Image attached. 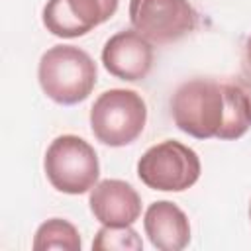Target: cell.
<instances>
[{
	"label": "cell",
	"instance_id": "8",
	"mask_svg": "<svg viewBox=\"0 0 251 251\" xmlns=\"http://www.w3.org/2000/svg\"><path fill=\"white\" fill-rule=\"evenodd\" d=\"M102 63L120 80H143L153 67V45L135 29L118 31L104 43Z\"/></svg>",
	"mask_w": 251,
	"mask_h": 251
},
{
	"label": "cell",
	"instance_id": "11",
	"mask_svg": "<svg viewBox=\"0 0 251 251\" xmlns=\"http://www.w3.org/2000/svg\"><path fill=\"white\" fill-rule=\"evenodd\" d=\"M31 247L35 251H47V249L80 251L82 241H80L78 229L71 222L63 218H51L37 227Z\"/></svg>",
	"mask_w": 251,
	"mask_h": 251
},
{
	"label": "cell",
	"instance_id": "1",
	"mask_svg": "<svg viewBox=\"0 0 251 251\" xmlns=\"http://www.w3.org/2000/svg\"><path fill=\"white\" fill-rule=\"evenodd\" d=\"M94 59L76 45L49 47L37 67V78L47 98L57 104L73 106L90 96L96 84Z\"/></svg>",
	"mask_w": 251,
	"mask_h": 251
},
{
	"label": "cell",
	"instance_id": "3",
	"mask_svg": "<svg viewBox=\"0 0 251 251\" xmlns=\"http://www.w3.org/2000/svg\"><path fill=\"white\" fill-rule=\"evenodd\" d=\"M147 122L145 100L127 88H110L102 92L90 108V129L94 137L110 147L133 143Z\"/></svg>",
	"mask_w": 251,
	"mask_h": 251
},
{
	"label": "cell",
	"instance_id": "15",
	"mask_svg": "<svg viewBox=\"0 0 251 251\" xmlns=\"http://www.w3.org/2000/svg\"><path fill=\"white\" fill-rule=\"evenodd\" d=\"M245 59H247V65L251 67V35H249V39L245 43Z\"/></svg>",
	"mask_w": 251,
	"mask_h": 251
},
{
	"label": "cell",
	"instance_id": "10",
	"mask_svg": "<svg viewBox=\"0 0 251 251\" xmlns=\"http://www.w3.org/2000/svg\"><path fill=\"white\" fill-rule=\"evenodd\" d=\"M145 235L159 251H180L190 243V222L171 200L153 202L143 216Z\"/></svg>",
	"mask_w": 251,
	"mask_h": 251
},
{
	"label": "cell",
	"instance_id": "6",
	"mask_svg": "<svg viewBox=\"0 0 251 251\" xmlns=\"http://www.w3.org/2000/svg\"><path fill=\"white\" fill-rule=\"evenodd\" d=\"M129 22L145 39L165 45L194 31L198 14L188 0H129Z\"/></svg>",
	"mask_w": 251,
	"mask_h": 251
},
{
	"label": "cell",
	"instance_id": "16",
	"mask_svg": "<svg viewBox=\"0 0 251 251\" xmlns=\"http://www.w3.org/2000/svg\"><path fill=\"white\" fill-rule=\"evenodd\" d=\"M249 220H251V202H249Z\"/></svg>",
	"mask_w": 251,
	"mask_h": 251
},
{
	"label": "cell",
	"instance_id": "14",
	"mask_svg": "<svg viewBox=\"0 0 251 251\" xmlns=\"http://www.w3.org/2000/svg\"><path fill=\"white\" fill-rule=\"evenodd\" d=\"M235 84L241 88L245 100H247V108H249V120H251V76H239L235 80Z\"/></svg>",
	"mask_w": 251,
	"mask_h": 251
},
{
	"label": "cell",
	"instance_id": "12",
	"mask_svg": "<svg viewBox=\"0 0 251 251\" xmlns=\"http://www.w3.org/2000/svg\"><path fill=\"white\" fill-rule=\"evenodd\" d=\"M224 94H226V120L218 133V139L224 141L239 139L241 135H245V131L251 126L247 100L235 82H224Z\"/></svg>",
	"mask_w": 251,
	"mask_h": 251
},
{
	"label": "cell",
	"instance_id": "7",
	"mask_svg": "<svg viewBox=\"0 0 251 251\" xmlns=\"http://www.w3.org/2000/svg\"><path fill=\"white\" fill-rule=\"evenodd\" d=\"M118 4L120 0H47L41 20L53 35L73 39L108 22Z\"/></svg>",
	"mask_w": 251,
	"mask_h": 251
},
{
	"label": "cell",
	"instance_id": "2",
	"mask_svg": "<svg viewBox=\"0 0 251 251\" xmlns=\"http://www.w3.org/2000/svg\"><path fill=\"white\" fill-rule=\"evenodd\" d=\"M171 114L180 131L196 139L218 137L226 120L224 82L210 78L182 82L171 98Z\"/></svg>",
	"mask_w": 251,
	"mask_h": 251
},
{
	"label": "cell",
	"instance_id": "4",
	"mask_svg": "<svg viewBox=\"0 0 251 251\" xmlns=\"http://www.w3.org/2000/svg\"><path fill=\"white\" fill-rule=\"evenodd\" d=\"M45 176L51 186L65 194L92 190L100 176V163L94 147L78 135H59L43 157Z\"/></svg>",
	"mask_w": 251,
	"mask_h": 251
},
{
	"label": "cell",
	"instance_id": "9",
	"mask_svg": "<svg viewBox=\"0 0 251 251\" xmlns=\"http://www.w3.org/2000/svg\"><path fill=\"white\" fill-rule=\"evenodd\" d=\"M88 206L92 216L102 226H131L141 216V198L137 190L120 178H106L96 182L90 190Z\"/></svg>",
	"mask_w": 251,
	"mask_h": 251
},
{
	"label": "cell",
	"instance_id": "5",
	"mask_svg": "<svg viewBox=\"0 0 251 251\" xmlns=\"http://www.w3.org/2000/svg\"><path fill=\"white\" fill-rule=\"evenodd\" d=\"M137 176L151 190L182 192L200 178V159L188 145L165 139L139 157Z\"/></svg>",
	"mask_w": 251,
	"mask_h": 251
},
{
	"label": "cell",
	"instance_id": "13",
	"mask_svg": "<svg viewBox=\"0 0 251 251\" xmlns=\"http://www.w3.org/2000/svg\"><path fill=\"white\" fill-rule=\"evenodd\" d=\"M92 249H96V251H126V249L141 251L143 241L131 226H120V227L102 226L96 231Z\"/></svg>",
	"mask_w": 251,
	"mask_h": 251
}]
</instances>
